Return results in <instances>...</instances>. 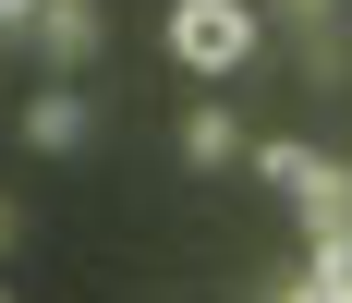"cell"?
Instances as JSON below:
<instances>
[{"mask_svg":"<svg viewBox=\"0 0 352 303\" xmlns=\"http://www.w3.org/2000/svg\"><path fill=\"white\" fill-rule=\"evenodd\" d=\"M170 61L207 73V85H231L255 61V0H170Z\"/></svg>","mask_w":352,"mask_h":303,"instance_id":"obj_1","label":"cell"},{"mask_svg":"<svg viewBox=\"0 0 352 303\" xmlns=\"http://www.w3.org/2000/svg\"><path fill=\"white\" fill-rule=\"evenodd\" d=\"M255 170L292 194V218H304V231H352V170L316 158L304 134H267V146H255Z\"/></svg>","mask_w":352,"mask_h":303,"instance_id":"obj_2","label":"cell"},{"mask_svg":"<svg viewBox=\"0 0 352 303\" xmlns=\"http://www.w3.org/2000/svg\"><path fill=\"white\" fill-rule=\"evenodd\" d=\"M85 134H98L85 85H73V73H36V98H25V146H36V158H73Z\"/></svg>","mask_w":352,"mask_h":303,"instance_id":"obj_3","label":"cell"},{"mask_svg":"<svg viewBox=\"0 0 352 303\" xmlns=\"http://www.w3.org/2000/svg\"><path fill=\"white\" fill-rule=\"evenodd\" d=\"M25 36H36V73H85L109 25H98V0H36V25H25Z\"/></svg>","mask_w":352,"mask_h":303,"instance_id":"obj_4","label":"cell"},{"mask_svg":"<svg viewBox=\"0 0 352 303\" xmlns=\"http://www.w3.org/2000/svg\"><path fill=\"white\" fill-rule=\"evenodd\" d=\"M182 158H195V170H231V158H243V134H231V109H219V98L182 109Z\"/></svg>","mask_w":352,"mask_h":303,"instance_id":"obj_5","label":"cell"},{"mask_svg":"<svg viewBox=\"0 0 352 303\" xmlns=\"http://www.w3.org/2000/svg\"><path fill=\"white\" fill-rule=\"evenodd\" d=\"M280 303H352V279H328V267H304V279H292Z\"/></svg>","mask_w":352,"mask_h":303,"instance_id":"obj_6","label":"cell"},{"mask_svg":"<svg viewBox=\"0 0 352 303\" xmlns=\"http://www.w3.org/2000/svg\"><path fill=\"white\" fill-rule=\"evenodd\" d=\"M12 243H25V206H12V194H0V255H12Z\"/></svg>","mask_w":352,"mask_h":303,"instance_id":"obj_7","label":"cell"},{"mask_svg":"<svg viewBox=\"0 0 352 303\" xmlns=\"http://www.w3.org/2000/svg\"><path fill=\"white\" fill-rule=\"evenodd\" d=\"M25 25H36V0H0V36H25Z\"/></svg>","mask_w":352,"mask_h":303,"instance_id":"obj_8","label":"cell"},{"mask_svg":"<svg viewBox=\"0 0 352 303\" xmlns=\"http://www.w3.org/2000/svg\"><path fill=\"white\" fill-rule=\"evenodd\" d=\"M280 12H304V25H316V12H340V0H280Z\"/></svg>","mask_w":352,"mask_h":303,"instance_id":"obj_9","label":"cell"},{"mask_svg":"<svg viewBox=\"0 0 352 303\" xmlns=\"http://www.w3.org/2000/svg\"><path fill=\"white\" fill-rule=\"evenodd\" d=\"M0 303H12V291H0Z\"/></svg>","mask_w":352,"mask_h":303,"instance_id":"obj_10","label":"cell"}]
</instances>
